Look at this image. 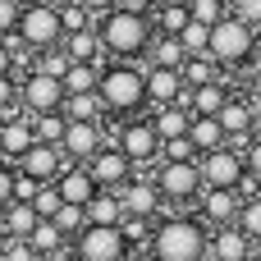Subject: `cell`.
<instances>
[{"label":"cell","mask_w":261,"mask_h":261,"mask_svg":"<svg viewBox=\"0 0 261 261\" xmlns=\"http://www.w3.org/2000/svg\"><path fill=\"white\" fill-rule=\"evenodd\" d=\"M220 69H239L257 55V28L243 23L239 14H225L220 23H211V50H206Z\"/></svg>","instance_id":"obj_4"},{"label":"cell","mask_w":261,"mask_h":261,"mask_svg":"<svg viewBox=\"0 0 261 261\" xmlns=\"http://www.w3.org/2000/svg\"><path fill=\"white\" fill-rule=\"evenodd\" d=\"M64 239H69V234H64L55 220H37V229L28 234V243L37 248V257H55V252L64 248Z\"/></svg>","instance_id":"obj_30"},{"label":"cell","mask_w":261,"mask_h":261,"mask_svg":"<svg viewBox=\"0 0 261 261\" xmlns=\"http://www.w3.org/2000/svg\"><path fill=\"white\" fill-rule=\"evenodd\" d=\"M32 142H37V133H32V115L28 110H14V115L0 119V156L5 161H18Z\"/></svg>","instance_id":"obj_16"},{"label":"cell","mask_w":261,"mask_h":261,"mask_svg":"<svg viewBox=\"0 0 261 261\" xmlns=\"http://www.w3.org/2000/svg\"><path fill=\"white\" fill-rule=\"evenodd\" d=\"M161 161H202V151H197V147H193V138L184 133V138L161 142Z\"/></svg>","instance_id":"obj_40"},{"label":"cell","mask_w":261,"mask_h":261,"mask_svg":"<svg viewBox=\"0 0 261 261\" xmlns=\"http://www.w3.org/2000/svg\"><path fill=\"white\" fill-rule=\"evenodd\" d=\"M37 188H41L37 179H28V174H18V179H14V202H32V197H37Z\"/></svg>","instance_id":"obj_48"},{"label":"cell","mask_w":261,"mask_h":261,"mask_svg":"<svg viewBox=\"0 0 261 261\" xmlns=\"http://www.w3.org/2000/svg\"><path fill=\"white\" fill-rule=\"evenodd\" d=\"M64 50H69V60H83V64H101V37H96V28H78V32H64V41H60Z\"/></svg>","instance_id":"obj_24"},{"label":"cell","mask_w":261,"mask_h":261,"mask_svg":"<svg viewBox=\"0 0 261 261\" xmlns=\"http://www.w3.org/2000/svg\"><path fill=\"white\" fill-rule=\"evenodd\" d=\"M184 60H188V50H184L179 37H170V32H156V37H151L147 64H156V69H184Z\"/></svg>","instance_id":"obj_23"},{"label":"cell","mask_w":261,"mask_h":261,"mask_svg":"<svg viewBox=\"0 0 261 261\" xmlns=\"http://www.w3.org/2000/svg\"><path fill=\"white\" fill-rule=\"evenodd\" d=\"M14 106H18V83H14V73H0V119L14 115Z\"/></svg>","instance_id":"obj_42"},{"label":"cell","mask_w":261,"mask_h":261,"mask_svg":"<svg viewBox=\"0 0 261 261\" xmlns=\"http://www.w3.org/2000/svg\"><path fill=\"white\" fill-rule=\"evenodd\" d=\"M202 184L206 188H243L248 184V165H243V151L239 147H216V151H206L202 161Z\"/></svg>","instance_id":"obj_9"},{"label":"cell","mask_w":261,"mask_h":261,"mask_svg":"<svg viewBox=\"0 0 261 261\" xmlns=\"http://www.w3.org/2000/svg\"><path fill=\"white\" fill-rule=\"evenodd\" d=\"M179 41H184V50H188V55H206V50H211V23L188 18V28L179 32Z\"/></svg>","instance_id":"obj_34"},{"label":"cell","mask_w":261,"mask_h":261,"mask_svg":"<svg viewBox=\"0 0 261 261\" xmlns=\"http://www.w3.org/2000/svg\"><path fill=\"white\" fill-rule=\"evenodd\" d=\"M106 147V133H101V119H69L64 138H60V151L78 165H87L96 151Z\"/></svg>","instance_id":"obj_10"},{"label":"cell","mask_w":261,"mask_h":261,"mask_svg":"<svg viewBox=\"0 0 261 261\" xmlns=\"http://www.w3.org/2000/svg\"><path fill=\"white\" fill-rule=\"evenodd\" d=\"M252 101H261V64L252 69Z\"/></svg>","instance_id":"obj_52"},{"label":"cell","mask_w":261,"mask_h":261,"mask_svg":"<svg viewBox=\"0 0 261 261\" xmlns=\"http://www.w3.org/2000/svg\"><path fill=\"white\" fill-rule=\"evenodd\" d=\"M229 14H239L243 23L261 28V0H229Z\"/></svg>","instance_id":"obj_44"},{"label":"cell","mask_w":261,"mask_h":261,"mask_svg":"<svg viewBox=\"0 0 261 261\" xmlns=\"http://www.w3.org/2000/svg\"><path fill=\"white\" fill-rule=\"evenodd\" d=\"M37 211H32V202H9L5 211H0V225H5V234L9 239H28L32 229H37Z\"/></svg>","instance_id":"obj_27"},{"label":"cell","mask_w":261,"mask_h":261,"mask_svg":"<svg viewBox=\"0 0 261 261\" xmlns=\"http://www.w3.org/2000/svg\"><path fill=\"white\" fill-rule=\"evenodd\" d=\"M128 5H138V9H156L161 0H128Z\"/></svg>","instance_id":"obj_53"},{"label":"cell","mask_w":261,"mask_h":261,"mask_svg":"<svg viewBox=\"0 0 261 261\" xmlns=\"http://www.w3.org/2000/svg\"><path fill=\"white\" fill-rule=\"evenodd\" d=\"M124 202H119V193L115 188H101L92 202H87V225H124Z\"/></svg>","instance_id":"obj_25"},{"label":"cell","mask_w":261,"mask_h":261,"mask_svg":"<svg viewBox=\"0 0 261 261\" xmlns=\"http://www.w3.org/2000/svg\"><path fill=\"white\" fill-rule=\"evenodd\" d=\"M234 225H239V229H243L252 243H261V193L243 202V211H239V220H234Z\"/></svg>","instance_id":"obj_37"},{"label":"cell","mask_w":261,"mask_h":261,"mask_svg":"<svg viewBox=\"0 0 261 261\" xmlns=\"http://www.w3.org/2000/svg\"><path fill=\"white\" fill-rule=\"evenodd\" d=\"M55 225H60L69 239H73V234H83V229H87V206H73V202H64V206L55 211Z\"/></svg>","instance_id":"obj_39"},{"label":"cell","mask_w":261,"mask_h":261,"mask_svg":"<svg viewBox=\"0 0 261 261\" xmlns=\"http://www.w3.org/2000/svg\"><path fill=\"white\" fill-rule=\"evenodd\" d=\"M252 138H261V101H252Z\"/></svg>","instance_id":"obj_51"},{"label":"cell","mask_w":261,"mask_h":261,"mask_svg":"<svg viewBox=\"0 0 261 261\" xmlns=\"http://www.w3.org/2000/svg\"><path fill=\"white\" fill-rule=\"evenodd\" d=\"M252 239L239 229V225H220L216 234H211V248H206V257L211 261H252Z\"/></svg>","instance_id":"obj_19"},{"label":"cell","mask_w":261,"mask_h":261,"mask_svg":"<svg viewBox=\"0 0 261 261\" xmlns=\"http://www.w3.org/2000/svg\"><path fill=\"white\" fill-rule=\"evenodd\" d=\"M0 257H5V261H37V248H32L28 239H9Z\"/></svg>","instance_id":"obj_45"},{"label":"cell","mask_w":261,"mask_h":261,"mask_svg":"<svg viewBox=\"0 0 261 261\" xmlns=\"http://www.w3.org/2000/svg\"><path fill=\"white\" fill-rule=\"evenodd\" d=\"M87 170H92V179H96L101 188H115V193L133 179V161L124 156V147H119V142H106V147L87 161Z\"/></svg>","instance_id":"obj_13"},{"label":"cell","mask_w":261,"mask_h":261,"mask_svg":"<svg viewBox=\"0 0 261 261\" xmlns=\"http://www.w3.org/2000/svg\"><path fill=\"white\" fill-rule=\"evenodd\" d=\"M96 37H101V50L110 60H138V55H147V46L156 37V23L138 5H115L96 18Z\"/></svg>","instance_id":"obj_1"},{"label":"cell","mask_w":261,"mask_h":261,"mask_svg":"<svg viewBox=\"0 0 261 261\" xmlns=\"http://www.w3.org/2000/svg\"><path fill=\"white\" fill-rule=\"evenodd\" d=\"M188 138H193V147H197L202 156L229 142V138H225V124H220L216 115H193V128H188Z\"/></svg>","instance_id":"obj_26"},{"label":"cell","mask_w":261,"mask_h":261,"mask_svg":"<svg viewBox=\"0 0 261 261\" xmlns=\"http://www.w3.org/2000/svg\"><path fill=\"white\" fill-rule=\"evenodd\" d=\"M170 5H193V0H170Z\"/></svg>","instance_id":"obj_55"},{"label":"cell","mask_w":261,"mask_h":261,"mask_svg":"<svg viewBox=\"0 0 261 261\" xmlns=\"http://www.w3.org/2000/svg\"><path fill=\"white\" fill-rule=\"evenodd\" d=\"M96 92H101L106 115H115V119H133V115L147 106V69H138V64H128V60L101 64V83H96Z\"/></svg>","instance_id":"obj_2"},{"label":"cell","mask_w":261,"mask_h":261,"mask_svg":"<svg viewBox=\"0 0 261 261\" xmlns=\"http://www.w3.org/2000/svg\"><path fill=\"white\" fill-rule=\"evenodd\" d=\"M0 73H14V55H9L5 41H0Z\"/></svg>","instance_id":"obj_50"},{"label":"cell","mask_w":261,"mask_h":261,"mask_svg":"<svg viewBox=\"0 0 261 261\" xmlns=\"http://www.w3.org/2000/svg\"><path fill=\"white\" fill-rule=\"evenodd\" d=\"M69 50L64 46H46V50H37V60H32V69H41V73H55V78H64L69 73Z\"/></svg>","instance_id":"obj_35"},{"label":"cell","mask_w":261,"mask_h":261,"mask_svg":"<svg viewBox=\"0 0 261 261\" xmlns=\"http://www.w3.org/2000/svg\"><path fill=\"white\" fill-rule=\"evenodd\" d=\"M60 18H64V32H78V28H96V14H92L83 0H64V5H60Z\"/></svg>","instance_id":"obj_36"},{"label":"cell","mask_w":261,"mask_h":261,"mask_svg":"<svg viewBox=\"0 0 261 261\" xmlns=\"http://www.w3.org/2000/svg\"><path fill=\"white\" fill-rule=\"evenodd\" d=\"M188 9H193L197 23H220V18L229 14V0H193Z\"/></svg>","instance_id":"obj_41"},{"label":"cell","mask_w":261,"mask_h":261,"mask_svg":"<svg viewBox=\"0 0 261 261\" xmlns=\"http://www.w3.org/2000/svg\"><path fill=\"white\" fill-rule=\"evenodd\" d=\"M55 188H60V197H64V202H73V206H87V202L101 193V184L92 179V170H87V165H78V161H69V165L60 170Z\"/></svg>","instance_id":"obj_17"},{"label":"cell","mask_w":261,"mask_h":261,"mask_svg":"<svg viewBox=\"0 0 261 261\" xmlns=\"http://www.w3.org/2000/svg\"><path fill=\"white\" fill-rule=\"evenodd\" d=\"M106 106H101V92H69L64 96V119H101Z\"/></svg>","instance_id":"obj_29"},{"label":"cell","mask_w":261,"mask_h":261,"mask_svg":"<svg viewBox=\"0 0 261 261\" xmlns=\"http://www.w3.org/2000/svg\"><path fill=\"white\" fill-rule=\"evenodd\" d=\"M179 73H184L188 87H202V83H216V78H220V64H216L211 55H188Z\"/></svg>","instance_id":"obj_31"},{"label":"cell","mask_w":261,"mask_h":261,"mask_svg":"<svg viewBox=\"0 0 261 261\" xmlns=\"http://www.w3.org/2000/svg\"><path fill=\"white\" fill-rule=\"evenodd\" d=\"M216 119L225 124L229 147H239V151H243V147L252 142V101H234V96H229V101H225V110H220Z\"/></svg>","instance_id":"obj_20"},{"label":"cell","mask_w":261,"mask_h":261,"mask_svg":"<svg viewBox=\"0 0 261 261\" xmlns=\"http://www.w3.org/2000/svg\"><path fill=\"white\" fill-rule=\"evenodd\" d=\"M243 165H248V179L261 184V138H252V142L243 147Z\"/></svg>","instance_id":"obj_46"},{"label":"cell","mask_w":261,"mask_h":261,"mask_svg":"<svg viewBox=\"0 0 261 261\" xmlns=\"http://www.w3.org/2000/svg\"><path fill=\"white\" fill-rule=\"evenodd\" d=\"M257 188H261V184H257Z\"/></svg>","instance_id":"obj_56"},{"label":"cell","mask_w":261,"mask_h":261,"mask_svg":"<svg viewBox=\"0 0 261 261\" xmlns=\"http://www.w3.org/2000/svg\"><path fill=\"white\" fill-rule=\"evenodd\" d=\"M188 18H193V9H188V5H170V0H161L156 14H151L156 32H170V37H179V32L188 28Z\"/></svg>","instance_id":"obj_28"},{"label":"cell","mask_w":261,"mask_h":261,"mask_svg":"<svg viewBox=\"0 0 261 261\" xmlns=\"http://www.w3.org/2000/svg\"><path fill=\"white\" fill-rule=\"evenodd\" d=\"M96 83H101V64H83V60H73L69 73H64V92H96Z\"/></svg>","instance_id":"obj_32"},{"label":"cell","mask_w":261,"mask_h":261,"mask_svg":"<svg viewBox=\"0 0 261 261\" xmlns=\"http://www.w3.org/2000/svg\"><path fill=\"white\" fill-rule=\"evenodd\" d=\"M184 92H188V83L179 69L147 64V106H174V101H184Z\"/></svg>","instance_id":"obj_18"},{"label":"cell","mask_w":261,"mask_h":261,"mask_svg":"<svg viewBox=\"0 0 261 261\" xmlns=\"http://www.w3.org/2000/svg\"><path fill=\"white\" fill-rule=\"evenodd\" d=\"M202 220L206 225H234L239 220V211H243V197H239V188H202Z\"/></svg>","instance_id":"obj_15"},{"label":"cell","mask_w":261,"mask_h":261,"mask_svg":"<svg viewBox=\"0 0 261 261\" xmlns=\"http://www.w3.org/2000/svg\"><path fill=\"white\" fill-rule=\"evenodd\" d=\"M18 14H23V0H0V37L18 32Z\"/></svg>","instance_id":"obj_43"},{"label":"cell","mask_w":261,"mask_h":261,"mask_svg":"<svg viewBox=\"0 0 261 261\" xmlns=\"http://www.w3.org/2000/svg\"><path fill=\"white\" fill-rule=\"evenodd\" d=\"M14 179H18V170H9V165L0 161V211L14 202Z\"/></svg>","instance_id":"obj_47"},{"label":"cell","mask_w":261,"mask_h":261,"mask_svg":"<svg viewBox=\"0 0 261 261\" xmlns=\"http://www.w3.org/2000/svg\"><path fill=\"white\" fill-rule=\"evenodd\" d=\"M64 78L55 73H41V69H28L23 83H18V106L28 115H46V110H64Z\"/></svg>","instance_id":"obj_7"},{"label":"cell","mask_w":261,"mask_h":261,"mask_svg":"<svg viewBox=\"0 0 261 261\" xmlns=\"http://www.w3.org/2000/svg\"><path fill=\"white\" fill-rule=\"evenodd\" d=\"M0 261H5V257H0Z\"/></svg>","instance_id":"obj_57"},{"label":"cell","mask_w":261,"mask_h":261,"mask_svg":"<svg viewBox=\"0 0 261 261\" xmlns=\"http://www.w3.org/2000/svg\"><path fill=\"white\" fill-rule=\"evenodd\" d=\"M83 5H87V9H92V14H96V18H101V14H106V9H115V5H119V0H83Z\"/></svg>","instance_id":"obj_49"},{"label":"cell","mask_w":261,"mask_h":261,"mask_svg":"<svg viewBox=\"0 0 261 261\" xmlns=\"http://www.w3.org/2000/svg\"><path fill=\"white\" fill-rule=\"evenodd\" d=\"M151 128H156L161 142L184 138V133L193 128V110H188L184 101H174V106H151Z\"/></svg>","instance_id":"obj_21"},{"label":"cell","mask_w":261,"mask_h":261,"mask_svg":"<svg viewBox=\"0 0 261 261\" xmlns=\"http://www.w3.org/2000/svg\"><path fill=\"white\" fill-rule=\"evenodd\" d=\"M225 101H229L225 78H216V83H202V87H188V92H184V106H188L193 115H220V110H225Z\"/></svg>","instance_id":"obj_22"},{"label":"cell","mask_w":261,"mask_h":261,"mask_svg":"<svg viewBox=\"0 0 261 261\" xmlns=\"http://www.w3.org/2000/svg\"><path fill=\"white\" fill-rule=\"evenodd\" d=\"M69 165V156L55 147V142H32L23 156H18V174H28V179H37V184H55L60 179V170Z\"/></svg>","instance_id":"obj_11"},{"label":"cell","mask_w":261,"mask_h":261,"mask_svg":"<svg viewBox=\"0 0 261 261\" xmlns=\"http://www.w3.org/2000/svg\"><path fill=\"white\" fill-rule=\"evenodd\" d=\"M206 248L211 239L193 216H165L161 225H151V243H147L151 261H202Z\"/></svg>","instance_id":"obj_3"},{"label":"cell","mask_w":261,"mask_h":261,"mask_svg":"<svg viewBox=\"0 0 261 261\" xmlns=\"http://www.w3.org/2000/svg\"><path fill=\"white\" fill-rule=\"evenodd\" d=\"M119 147H124V156L133 161V165H147V161H156L161 156V138H156V128H151V119H124V128H119V138H115Z\"/></svg>","instance_id":"obj_12"},{"label":"cell","mask_w":261,"mask_h":261,"mask_svg":"<svg viewBox=\"0 0 261 261\" xmlns=\"http://www.w3.org/2000/svg\"><path fill=\"white\" fill-rule=\"evenodd\" d=\"M156 188H161V197L165 202H193V197H202V165L197 161H161V170H156Z\"/></svg>","instance_id":"obj_8"},{"label":"cell","mask_w":261,"mask_h":261,"mask_svg":"<svg viewBox=\"0 0 261 261\" xmlns=\"http://www.w3.org/2000/svg\"><path fill=\"white\" fill-rule=\"evenodd\" d=\"M18 37H23V46H32V50L60 46V41H64L60 5H55V0H28L23 14H18Z\"/></svg>","instance_id":"obj_5"},{"label":"cell","mask_w":261,"mask_h":261,"mask_svg":"<svg viewBox=\"0 0 261 261\" xmlns=\"http://www.w3.org/2000/svg\"><path fill=\"white\" fill-rule=\"evenodd\" d=\"M119 202H124V211L128 216H138V220H156V211H161V188H156V174H133L124 188H119Z\"/></svg>","instance_id":"obj_14"},{"label":"cell","mask_w":261,"mask_h":261,"mask_svg":"<svg viewBox=\"0 0 261 261\" xmlns=\"http://www.w3.org/2000/svg\"><path fill=\"white\" fill-rule=\"evenodd\" d=\"M64 128H69L64 110H46V115H32V133H37V142H55V147H60Z\"/></svg>","instance_id":"obj_33"},{"label":"cell","mask_w":261,"mask_h":261,"mask_svg":"<svg viewBox=\"0 0 261 261\" xmlns=\"http://www.w3.org/2000/svg\"><path fill=\"white\" fill-rule=\"evenodd\" d=\"M64 206V197H60V188L55 184H41L37 188V197H32V211L41 216V220H55V211Z\"/></svg>","instance_id":"obj_38"},{"label":"cell","mask_w":261,"mask_h":261,"mask_svg":"<svg viewBox=\"0 0 261 261\" xmlns=\"http://www.w3.org/2000/svg\"><path fill=\"white\" fill-rule=\"evenodd\" d=\"M128 239L119 225H87L83 234H73V257L78 261H128Z\"/></svg>","instance_id":"obj_6"},{"label":"cell","mask_w":261,"mask_h":261,"mask_svg":"<svg viewBox=\"0 0 261 261\" xmlns=\"http://www.w3.org/2000/svg\"><path fill=\"white\" fill-rule=\"evenodd\" d=\"M5 243H9V234H5V225H0V252H5Z\"/></svg>","instance_id":"obj_54"}]
</instances>
